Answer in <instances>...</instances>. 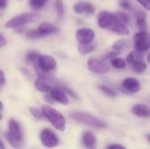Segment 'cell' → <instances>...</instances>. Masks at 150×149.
I'll return each mask as SVG.
<instances>
[{"label":"cell","instance_id":"24","mask_svg":"<svg viewBox=\"0 0 150 149\" xmlns=\"http://www.w3.org/2000/svg\"><path fill=\"white\" fill-rule=\"evenodd\" d=\"M132 68L134 72L136 73H143L147 69V64L142 61H139L132 64Z\"/></svg>","mask_w":150,"mask_h":149},{"label":"cell","instance_id":"7","mask_svg":"<svg viewBox=\"0 0 150 149\" xmlns=\"http://www.w3.org/2000/svg\"><path fill=\"white\" fill-rule=\"evenodd\" d=\"M134 48L141 53L146 52L150 49V33L146 31L136 32L134 36Z\"/></svg>","mask_w":150,"mask_h":149},{"label":"cell","instance_id":"8","mask_svg":"<svg viewBox=\"0 0 150 149\" xmlns=\"http://www.w3.org/2000/svg\"><path fill=\"white\" fill-rule=\"evenodd\" d=\"M35 67L39 71L42 72L43 74H47L56 68V61L51 55L42 54L40 55L37 61V65Z\"/></svg>","mask_w":150,"mask_h":149},{"label":"cell","instance_id":"30","mask_svg":"<svg viewBox=\"0 0 150 149\" xmlns=\"http://www.w3.org/2000/svg\"><path fill=\"white\" fill-rule=\"evenodd\" d=\"M119 5L126 10L128 11H132L133 10V4H131V2L129 0H119Z\"/></svg>","mask_w":150,"mask_h":149},{"label":"cell","instance_id":"11","mask_svg":"<svg viewBox=\"0 0 150 149\" xmlns=\"http://www.w3.org/2000/svg\"><path fill=\"white\" fill-rule=\"evenodd\" d=\"M35 88L37 90L43 93H49L54 88L57 87V83L53 77L40 76L35 81Z\"/></svg>","mask_w":150,"mask_h":149},{"label":"cell","instance_id":"12","mask_svg":"<svg viewBox=\"0 0 150 149\" xmlns=\"http://www.w3.org/2000/svg\"><path fill=\"white\" fill-rule=\"evenodd\" d=\"M45 98H46V101L49 103L57 102L63 105H67L69 103L67 93L62 89V87H58V86L54 88L48 93V95L45 96Z\"/></svg>","mask_w":150,"mask_h":149},{"label":"cell","instance_id":"36","mask_svg":"<svg viewBox=\"0 0 150 149\" xmlns=\"http://www.w3.org/2000/svg\"><path fill=\"white\" fill-rule=\"evenodd\" d=\"M7 5V0H0V9H4Z\"/></svg>","mask_w":150,"mask_h":149},{"label":"cell","instance_id":"3","mask_svg":"<svg viewBox=\"0 0 150 149\" xmlns=\"http://www.w3.org/2000/svg\"><path fill=\"white\" fill-rule=\"evenodd\" d=\"M41 111L43 112L44 118H46L55 129L61 132H63L65 130L66 119L61 112L49 105H43Z\"/></svg>","mask_w":150,"mask_h":149},{"label":"cell","instance_id":"16","mask_svg":"<svg viewBox=\"0 0 150 149\" xmlns=\"http://www.w3.org/2000/svg\"><path fill=\"white\" fill-rule=\"evenodd\" d=\"M132 112L140 118H150V108L142 104L134 105L132 108Z\"/></svg>","mask_w":150,"mask_h":149},{"label":"cell","instance_id":"5","mask_svg":"<svg viewBox=\"0 0 150 149\" xmlns=\"http://www.w3.org/2000/svg\"><path fill=\"white\" fill-rule=\"evenodd\" d=\"M40 16L38 14L33 13V12H25L21 13L19 15H17L16 17L11 18L8 20L4 26L6 28H18L25 25L26 24H30L33 22H35L39 19Z\"/></svg>","mask_w":150,"mask_h":149},{"label":"cell","instance_id":"39","mask_svg":"<svg viewBox=\"0 0 150 149\" xmlns=\"http://www.w3.org/2000/svg\"><path fill=\"white\" fill-rule=\"evenodd\" d=\"M147 60H148V62L150 63V53L149 54V55H148V58H147Z\"/></svg>","mask_w":150,"mask_h":149},{"label":"cell","instance_id":"26","mask_svg":"<svg viewBox=\"0 0 150 149\" xmlns=\"http://www.w3.org/2000/svg\"><path fill=\"white\" fill-rule=\"evenodd\" d=\"M54 8H55V11H56L57 15L60 18H62L65 12V7H64L63 2L62 0H56L54 3Z\"/></svg>","mask_w":150,"mask_h":149},{"label":"cell","instance_id":"35","mask_svg":"<svg viewBox=\"0 0 150 149\" xmlns=\"http://www.w3.org/2000/svg\"><path fill=\"white\" fill-rule=\"evenodd\" d=\"M6 81H5V76L4 74V71L2 69H0V86H4L5 84Z\"/></svg>","mask_w":150,"mask_h":149},{"label":"cell","instance_id":"9","mask_svg":"<svg viewBox=\"0 0 150 149\" xmlns=\"http://www.w3.org/2000/svg\"><path fill=\"white\" fill-rule=\"evenodd\" d=\"M88 68L98 75L106 74L109 69V64L105 59H99V58H90L87 61Z\"/></svg>","mask_w":150,"mask_h":149},{"label":"cell","instance_id":"20","mask_svg":"<svg viewBox=\"0 0 150 149\" xmlns=\"http://www.w3.org/2000/svg\"><path fill=\"white\" fill-rule=\"evenodd\" d=\"M96 47L92 43H88V44H80L78 45V52L81 54H90L93 51H95Z\"/></svg>","mask_w":150,"mask_h":149},{"label":"cell","instance_id":"41","mask_svg":"<svg viewBox=\"0 0 150 149\" xmlns=\"http://www.w3.org/2000/svg\"><path fill=\"white\" fill-rule=\"evenodd\" d=\"M2 118H3V117H2V114H1V113H0V120H1V119H2Z\"/></svg>","mask_w":150,"mask_h":149},{"label":"cell","instance_id":"38","mask_svg":"<svg viewBox=\"0 0 150 149\" xmlns=\"http://www.w3.org/2000/svg\"><path fill=\"white\" fill-rule=\"evenodd\" d=\"M3 109H4V105H3V103L0 101V112L3 111Z\"/></svg>","mask_w":150,"mask_h":149},{"label":"cell","instance_id":"29","mask_svg":"<svg viewBox=\"0 0 150 149\" xmlns=\"http://www.w3.org/2000/svg\"><path fill=\"white\" fill-rule=\"evenodd\" d=\"M115 14H116V16L119 18V19H120L123 24H125L126 25H127L130 23V18H129V15H127V13L122 12V11H117Z\"/></svg>","mask_w":150,"mask_h":149},{"label":"cell","instance_id":"37","mask_svg":"<svg viewBox=\"0 0 150 149\" xmlns=\"http://www.w3.org/2000/svg\"><path fill=\"white\" fill-rule=\"evenodd\" d=\"M0 149H5V147H4V145L1 140H0Z\"/></svg>","mask_w":150,"mask_h":149},{"label":"cell","instance_id":"28","mask_svg":"<svg viewBox=\"0 0 150 149\" xmlns=\"http://www.w3.org/2000/svg\"><path fill=\"white\" fill-rule=\"evenodd\" d=\"M98 88H99V90H100L103 93H105V95H107V96H109V97H113L116 96V92H115L112 88H110V87H108V86H106V85H103V84H102V85H99Z\"/></svg>","mask_w":150,"mask_h":149},{"label":"cell","instance_id":"17","mask_svg":"<svg viewBox=\"0 0 150 149\" xmlns=\"http://www.w3.org/2000/svg\"><path fill=\"white\" fill-rule=\"evenodd\" d=\"M82 142L83 146L88 149H95L97 144V139L95 135L91 132H86L83 134Z\"/></svg>","mask_w":150,"mask_h":149},{"label":"cell","instance_id":"10","mask_svg":"<svg viewBox=\"0 0 150 149\" xmlns=\"http://www.w3.org/2000/svg\"><path fill=\"white\" fill-rule=\"evenodd\" d=\"M40 140L42 145L47 148H54L59 144L58 136L49 128H44L40 133Z\"/></svg>","mask_w":150,"mask_h":149},{"label":"cell","instance_id":"2","mask_svg":"<svg viewBox=\"0 0 150 149\" xmlns=\"http://www.w3.org/2000/svg\"><path fill=\"white\" fill-rule=\"evenodd\" d=\"M5 137L10 145L14 149H22L24 146V134L20 124L14 119L9 120L8 130Z\"/></svg>","mask_w":150,"mask_h":149},{"label":"cell","instance_id":"4","mask_svg":"<svg viewBox=\"0 0 150 149\" xmlns=\"http://www.w3.org/2000/svg\"><path fill=\"white\" fill-rule=\"evenodd\" d=\"M70 117H71V119H73L75 121H76L78 123L87 125V126L94 127V128L102 129V128H105L107 126V125L104 121H102L101 119H98L97 117L92 116L86 112H74L70 113Z\"/></svg>","mask_w":150,"mask_h":149},{"label":"cell","instance_id":"34","mask_svg":"<svg viewBox=\"0 0 150 149\" xmlns=\"http://www.w3.org/2000/svg\"><path fill=\"white\" fill-rule=\"evenodd\" d=\"M7 44V40L5 39V37L0 32V47H4V46H6Z\"/></svg>","mask_w":150,"mask_h":149},{"label":"cell","instance_id":"25","mask_svg":"<svg viewBox=\"0 0 150 149\" xmlns=\"http://www.w3.org/2000/svg\"><path fill=\"white\" fill-rule=\"evenodd\" d=\"M40 54L38 52H34V51H32V52H29L26 54L25 55V58H26V61L33 65H37V61H38V59L40 57Z\"/></svg>","mask_w":150,"mask_h":149},{"label":"cell","instance_id":"15","mask_svg":"<svg viewBox=\"0 0 150 149\" xmlns=\"http://www.w3.org/2000/svg\"><path fill=\"white\" fill-rule=\"evenodd\" d=\"M73 10L76 13L82 14V13H87L88 15H91L95 12V7L88 3V2H78L73 6Z\"/></svg>","mask_w":150,"mask_h":149},{"label":"cell","instance_id":"31","mask_svg":"<svg viewBox=\"0 0 150 149\" xmlns=\"http://www.w3.org/2000/svg\"><path fill=\"white\" fill-rule=\"evenodd\" d=\"M120 52H119V51L112 50V52H109L108 54H106V55H105V60H106V59H108V60H112V59H113V58L117 57V56L120 54Z\"/></svg>","mask_w":150,"mask_h":149},{"label":"cell","instance_id":"21","mask_svg":"<svg viewBox=\"0 0 150 149\" xmlns=\"http://www.w3.org/2000/svg\"><path fill=\"white\" fill-rule=\"evenodd\" d=\"M127 46H128V41H127V40H126V39H120V40H116V41L112 44V50L120 52L121 50L127 48Z\"/></svg>","mask_w":150,"mask_h":149},{"label":"cell","instance_id":"32","mask_svg":"<svg viewBox=\"0 0 150 149\" xmlns=\"http://www.w3.org/2000/svg\"><path fill=\"white\" fill-rule=\"evenodd\" d=\"M142 7H144L146 10L150 11V0H136Z\"/></svg>","mask_w":150,"mask_h":149},{"label":"cell","instance_id":"33","mask_svg":"<svg viewBox=\"0 0 150 149\" xmlns=\"http://www.w3.org/2000/svg\"><path fill=\"white\" fill-rule=\"evenodd\" d=\"M105 149H127L124 146L122 145H119V144H112L107 146Z\"/></svg>","mask_w":150,"mask_h":149},{"label":"cell","instance_id":"19","mask_svg":"<svg viewBox=\"0 0 150 149\" xmlns=\"http://www.w3.org/2000/svg\"><path fill=\"white\" fill-rule=\"evenodd\" d=\"M142 60H143V57L142 55V53L139 51H136V50L130 52L127 56V61L129 64H133L134 62H137V61H142Z\"/></svg>","mask_w":150,"mask_h":149},{"label":"cell","instance_id":"13","mask_svg":"<svg viewBox=\"0 0 150 149\" xmlns=\"http://www.w3.org/2000/svg\"><path fill=\"white\" fill-rule=\"evenodd\" d=\"M76 36L80 44H88L94 40L95 32L91 28H80L76 31Z\"/></svg>","mask_w":150,"mask_h":149},{"label":"cell","instance_id":"27","mask_svg":"<svg viewBox=\"0 0 150 149\" xmlns=\"http://www.w3.org/2000/svg\"><path fill=\"white\" fill-rule=\"evenodd\" d=\"M29 112L32 114V116L34 117L37 119H42L44 118L42 111L38 109V108H36V107H30L29 108Z\"/></svg>","mask_w":150,"mask_h":149},{"label":"cell","instance_id":"6","mask_svg":"<svg viewBox=\"0 0 150 149\" xmlns=\"http://www.w3.org/2000/svg\"><path fill=\"white\" fill-rule=\"evenodd\" d=\"M58 31V28L48 22H43L41 23L37 29H30L27 30L25 32V35L30 39H38L46 37L47 35L55 33Z\"/></svg>","mask_w":150,"mask_h":149},{"label":"cell","instance_id":"22","mask_svg":"<svg viewBox=\"0 0 150 149\" xmlns=\"http://www.w3.org/2000/svg\"><path fill=\"white\" fill-rule=\"evenodd\" d=\"M48 0H30V6L34 11H39L46 6Z\"/></svg>","mask_w":150,"mask_h":149},{"label":"cell","instance_id":"18","mask_svg":"<svg viewBox=\"0 0 150 149\" xmlns=\"http://www.w3.org/2000/svg\"><path fill=\"white\" fill-rule=\"evenodd\" d=\"M136 24L139 29L145 31L148 28V24L146 20V14L143 11H138L136 13Z\"/></svg>","mask_w":150,"mask_h":149},{"label":"cell","instance_id":"14","mask_svg":"<svg viewBox=\"0 0 150 149\" xmlns=\"http://www.w3.org/2000/svg\"><path fill=\"white\" fill-rule=\"evenodd\" d=\"M122 87L128 92L137 93L141 90L142 86L140 82L134 77H127L122 82Z\"/></svg>","mask_w":150,"mask_h":149},{"label":"cell","instance_id":"1","mask_svg":"<svg viewBox=\"0 0 150 149\" xmlns=\"http://www.w3.org/2000/svg\"><path fill=\"white\" fill-rule=\"evenodd\" d=\"M98 25L103 29H108L119 35L126 36L130 33L128 28L125 24H123L116 14L103 11L99 12L98 17Z\"/></svg>","mask_w":150,"mask_h":149},{"label":"cell","instance_id":"40","mask_svg":"<svg viewBox=\"0 0 150 149\" xmlns=\"http://www.w3.org/2000/svg\"><path fill=\"white\" fill-rule=\"evenodd\" d=\"M147 139H148V141L150 142V134H149V135H147Z\"/></svg>","mask_w":150,"mask_h":149},{"label":"cell","instance_id":"23","mask_svg":"<svg viewBox=\"0 0 150 149\" xmlns=\"http://www.w3.org/2000/svg\"><path fill=\"white\" fill-rule=\"evenodd\" d=\"M111 64L112 65V67H114L115 68H118V69H123L127 66V62L124 59L117 58V57L111 60Z\"/></svg>","mask_w":150,"mask_h":149}]
</instances>
